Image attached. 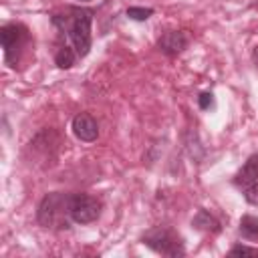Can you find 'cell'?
Returning <instances> with one entry per match:
<instances>
[{
  "mask_svg": "<svg viewBox=\"0 0 258 258\" xmlns=\"http://www.w3.org/2000/svg\"><path fill=\"white\" fill-rule=\"evenodd\" d=\"M236 185L238 187H248L254 181H258V155H250L248 161L242 165V169L236 173Z\"/></svg>",
  "mask_w": 258,
  "mask_h": 258,
  "instance_id": "8",
  "label": "cell"
},
{
  "mask_svg": "<svg viewBox=\"0 0 258 258\" xmlns=\"http://www.w3.org/2000/svg\"><path fill=\"white\" fill-rule=\"evenodd\" d=\"M52 22L64 30L79 56H87L91 50V22H93V12L87 8H71L67 16H54Z\"/></svg>",
  "mask_w": 258,
  "mask_h": 258,
  "instance_id": "1",
  "label": "cell"
},
{
  "mask_svg": "<svg viewBox=\"0 0 258 258\" xmlns=\"http://www.w3.org/2000/svg\"><path fill=\"white\" fill-rule=\"evenodd\" d=\"M240 234L246 238V240H258V218L256 216H242L240 220Z\"/></svg>",
  "mask_w": 258,
  "mask_h": 258,
  "instance_id": "11",
  "label": "cell"
},
{
  "mask_svg": "<svg viewBox=\"0 0 258 258\" xmlns=\"http://www.w3.org/2000/svg\"><path fill=\"white\" fill-rule=\"evenodd\" d=\"M151 14H153L151 8H141V6H129V8H127V16H129L131 20L143 22V20H147Z\"/></svg>",
  "mask_w": 258,
  "mask_h": 258,
  "instance_id": "12",
  "label": "cell"
},
{
  "mask_svg": "<svg viewBox=\"0 0 258 258\" xmlns=\"http://www.w3.org/2000/svg\"><path fill=\"white\" fill-rule=\"evenodd\" d=\"M24 38H26V32L20 24H6L0 28V42L4 48V58L10 67H16V60H18L16 50Z\"/></svg>",
  "mask_w": 258,
  "mask_h": 258,
  "instance_id": "5",
  "label": "cell"
},
{
  "mask_svg": "<svg viewBox=\"0 0 258 258\" xmlns=\"http://www.w3.org/2000/svg\"><path fill=\"white\" fill-rule=\"evenodd\" d=\"M230 254H232V256H242V254H246V256H258V248H250V246L238 244V246H234V248L230 250Z\"/></svg>",
  "mask_w": 258,
  "mask_h": 258,
  "instance_id": "13",
  "label": "cell"
},
{
  "mask_svg": "<svg viewBox=\"0 0 258 258\" xmlns=\"http://www.w3.org/2000/svg\"><path fill=\"white\" fill-rule=\"evenodd\" d=\"M198 230H204V232H218L220 230V222L210 214V212H206V210H200L198 214H196V218H194V222H191Z\"/></svg>",
  "mask_w": 258,
  "mask_h": 258,
  "instance_id": "9",
  "label": "cell"
},
{
  "mask_svg": "<svg viewBox=\"0 0 258 258\" xmlns=\"http://www.w3.org/2000/svg\"><path fill=\"white\" fill-rule=\"evenodd\" d=\"M252 58H254V64H256V69H258V46L254 48V52H252Z\"/></svg>",
  "mask_w": 258,
  "mask_h": 258,
  "instance_id": "16",
  "label": "cell"
},
{
  "mask_svg": "<svg viewBox=\"0 0 258 258\" xmlns=\"http://www.w3.org/2000/svg\"><path fill=\"white\" fill-rule=\"evenodd\" d=\"M244 196H246V200H248L250 204L258 206V181H254L252 185L244 187Z\"/></svg>",
  "mask_w": 258,
  "mask_h": 258,
  "instance_id": "14",
  "label": "cell"
},
{
  "mask_svg": "<svg viewBox=\"0 0 258 258\" xmlns=\"http://www.w3.org/2000/svg\"><path fill=\"white\" fill-rule=\"evenodd\" d=\"M71 220L77 224H91L101 216V202L89 194H75L69 202Z\"/></svg>",
  "mask_w": 258,
  "mask_h": 258,
  "instance_id": "4",
  "label": "cell"
},
{
  "mask_svg": "<svg viewBox=\"0 0 258 258\" xmlns=\"http://www.w3.org/2000/svg\"><path fill=\"white\" fill-rule=\"evenodd\" d=\"M77 56H79L77 50H73L69 44H62V46L56 50V54H54V62H56L58 69H71V67L75 64Z\"/></svg>",
  "mask_w": 258,
  "mask_h": 258,
  "instance_id": "10",
  "label": "cell"
},
{
  "mask_svg": "<svg viewBox=\"0 0 258 258\" xmlns=\"http://www.w3.org/2000/svg\"><path fill=\"white\" fill-rule=\"evenodd\" d=\"M69 202H71V196H64L60 191H52L44 196L36 212L38 224L42 228H69V220H67V216L71 218Z\"/></svg>",
  "mask_w": 258,
  "mask_h": 258,
  "instance_id": "2",
  "label": "cell"
},
{
  "mask_svg": "<svg viewBox=\"0 0 258 258\" xmlns=\"http://www.w3.org/2000/svg\"><path fill=\"white\" fill-rule=\"evenodd\" d=\"M73 133L77 135V139H81L85 143H91L99 137V125L89 113H79L73 119Z\"/></svg>",
  "mask_w": 258,
  "mask_h": 258,
  "instance_id": "6",
  "label": "cell"
},
{
  "mask_svg": "<svg viewBox=\"0 0 258 258\" xmlns=\"http://www.w3.org/2000/svg\"><path fill=\"white\" fill-rule=\"evenodd\" d=\"M198 105H200V109H210V107H214V95L212 93H202L200 95V99H198Z\"/></svg>",
  "mask_w": 258,
  "mask_h": 258,
  "instance_id": "15",
  "label": "cell"
},
{
  "mask_svg": "<svg viewBox=\"0 0 258 258\" xmlns=\"http://www.w3.org/2000/svg\"><path fill=\"white\" fill-rule=\"evenodd\" d=\"M143 244L149 246L151 250L165 254V256H179L183 254V246L179 238L169 230V228H153L143 236Z\"/></svg>",
  "mask_w": 258,
  "mask_h": 258,
  "instance_id": "3",
  "label": "cell"
},
{
  "mask_svg": "<svg viewBox=\"0 0 258 258\" xmlns=\"http://www.w3.org/2000/svg\"><path fill=\"white\" fill-rule=\"evenodd\" d=\"M187 42H189V38H187L185 32H181V30H169V32H163L159 36L157 46L161 48V52L173 56V54H179L187 46Z\"/></svg>",
  "mask_w": 258,
  "mask_h": 258,
  "instance_id": "7",
  "label": "cell"
}]
</instances>
